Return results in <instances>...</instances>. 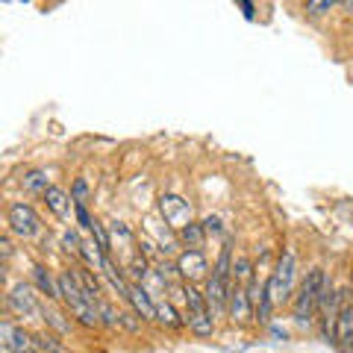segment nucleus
Returning a JSON list of instances; mask_svg holds the SVG:
<instances>
[{
	"label": "nucleus",
	"instance_id": "nucleus-1",
	"mask_svg": "<svg viewBox=\"0 0 353 353\" xmlns=\"http://www.w3.org/2000/svg\"><path fill=\"white\" fill-rule=\"evenodd\" d=\"M59 292H62V301L68 303L71 315L80 321L83 327H97L101 324V312H97V303L88 301V294L83 292L80 280L74 277V271H62L59 274Z\"/></svg>",
	"mask_w": 353,
	"mask_h": 353
},
{
	"label": "nucleus",
	"instance_id": "nucleus-2",
	"mask_svg": "<svg viewBox=\"0 0 353 353\" xmlns=\"http://www.w3.org/2000/svg\"><path fill=\"white\" fill-rule=\"evenodd\" d=\"M324 289H327V277L321 268H312L306 274V280L297 292V301H294V321L297 324H309L315 315V309L321 306V297H324Z\"/></svg>",
	"mask_w": 353,
	"mask_h": 353
},
{
	"label": "nucleus",
	"instance_id": "nucleus-3",
	"mask_svg": "<svg viewBox=\"0 0 353 353\" xmlns=\"http://www.w3.org/2000/svg\"><path fill=\"white\" fill-rule=\"evenodd\" d=\"M185 303H189V330L194 336H212L215 321H212V312H209V303H206V294H201L192 283H185Z\"/></svg>",
	"mask_w": 353,
	"mask_h": 353
},
{
	"label": "nucleus",
	"instance_id": "nucleus-4",
	"mask_svg": "<svg viewBox=\"0 0 353 353\" xmlns=\"http://www.w3.org/2000/svg\"><path fill=\"white\" fill-rule=\"evenodd\" d=\"M292 285H294V250H285L283 256H280V262H277V268H274V274L268 277V294H271V301L274 303L289 301Z\"/></svg>",
	"mask_w": 353,
	"mask_h": 353
},
{
	"label": "nucleus",
	"instance_id": "nucleus-5",
	"mask_svg": "<svg viewBox=\"0 0 353 353\" xmlns=\"http://www.w3.org/2000/svg\"><path fill=\"white\" fill-rule=\"evenodd\" d=\"M6 306H9V312H15L18 318H27V321H39V318H44V306L36 301L32 289L24 283H18V285L9 289Z\"/></svg>",
	"mask_w": 353,
	"mask_h": 353
},
{
	"label": "nucleus",
	"instance_id": "nucleus-6",
	"mask_svg": "<svg viewBox=\"0 0 353 353\" xmlns=\"http://www.w3.org/2000/svg\"><path fill=\"white\" fill-rule=\"evenodd\" d=\"M9 227H12V233L21 236V239H32L41 230L36 209H32L30 203H24V201L9 206Z\"/></svg>",
	"mask_w": 353,
	"mask_h": 353
},
{
	"label": "nucleus",
	"instance_id": "nucleus-7",
	"mask_svg": "<svg viewBox=\"0 0 353 353\" xmlns=\"http://www.w3.org/2000/svg\"><path fill=\"white\" fill-rule=\"evenodd\" d=\"M159 212L165 218V224H171V227H185V224H192V206L189 201H183L180 194H162L159 197Z\"/></svg>",
	"mask_w": 353,
	"mask_h": 353
},
{
	"label": "nucleus",
	"instance_id": "nucleus-8",
	"mask_svg": "<svg viewBox=\"0 0 353 353\" xmlns=\"http://www.w3.org/2000/svg\"><path fill=\"white\" fill-rule=\"evenodd\" d=\"M0 336H3V350L6 353H36V341H32V336L27 333V330L3 321L0 324Z\"/></svg>",
	"mask_w": 353,
	"mask_h": 353
},
{
	"label": "nucleus",
	"instance_id": "nucleus-9",
	"mask_svg": "<svg viewBox=\"0 0 353 353\" xmlns=\"http://www.w3.org/2000/svg\"><path fill=\"white\" fill-rule=\"evenodd\" d=\"M333 345L341 353H353V306L345 303L341 312L336 318V327H333Z\"/></svg>",
	"mask_w": 353,
	"mask_h": 353
},
{
	"label": "nucleus",
	"instance_id": "nucleus-10",
	"mask_svg": "<svg viewBox=\"0 0 353 353\" xmlns=\"http://www.w3.org/2000/svg\"><path fill=\"white\" fill-rule=\"evenodd\" d=\"M127 301H130L132 309H136L139 318H145V321H157V303H153V297L148 294V289L141 283H132L130 285Z\"/></svg>",
	"mask_w": 353,
	"mask_h": 353
},
{
	"label": "nucleus",
	"instance_id": "nucleus-11",
	"mask_svg": "<svg viewBox=\"0 0 353 353\" xmlns=\"http://www.w3.org/2000/svg\"><path fill=\"white\" fill-rule=\"evenodd\" d=\"M176 271H180V277H185V280L203 277L206 256H203L201 250H185V253H180V259H176Z\"/></svg>",
	"mask_w": 353,
	"mask_h": 353
},
{
	"label": "nucleus",
	"instance_id": "nucleus-12",
	"mask_svg": "<svg viewBox=\"0 0 353 353\" xmlns=\"http://www.w3.org/2000/svg\"><path fill=\"white\" fill-rule=\"evenodd\" d=\"M227 312L233 321H248L250 315V297H248V285H233L230 289V301H227Z\"/></svg>",
	"mask_w": 353,
	"mask_h": 353
},
{
	"label": "nucleus",
	"instance_id": "nucleus-13",
	"mask_svg": "<svg viewBox=\"0 0 353 353\" xmlns=\"http://www.w3.org/2000/svg\"><path fill=\"white\" fill-rule=\"evenodd\" d=\"M44 203H48V209L57 218H62V221L71 218V201H68V194H65L59 185H50V189L44 192Z\"/></svg>",
	"mask_w": 353,
	"mask_h": 353
},
{
	"label": "nucleus",
	"instance_id": "nucleus-14",
	"mask_svg": "<svg viewBox=\"0 0 353 353\" xmlns=\"http://www.w3.org/2000/svg\"><path fill=\"white\" fill-rule=\"evenodd\" d=\"M32 283L39 285V292L41 294H48L50 301H59L62 297V292H59V280H53L50 277V271L44 268V265H36V268H32Z\"/></svg>",
	"mask_w": 353,
	"mask_h": 353
},
{
	"label": "nucleus",
	"instance_id": "nucleus-15",
	"mask_svg": "<svg viewBox=\"0 0 353 353\" xmlns=\"http://www.w3.org/2000/svg\"><path fill=\"white\" fill-rule=\"evenodd\" d=\"M80 256L85 259L88 268H94V271H106V265H109V256L97 248V241H83V248H80Z\"/></svg>",
	"mask_w": 353,
	"mask_h": 353
},
{
	"label": "nucleus",
	"instance_id": "nucleus-16",
	"mask_svg": "<svg viewBox=\"0 0 353 353\" xmlns=\"http://www.w3.org/2000/svg\"><path fill=\"white\" fill-rule=\"evenodd\" d=\"M180 236H183L185 245H189V250H201L203 248V239H206V227L197 224V221H192V224H185L180 230Z\"/></svg>",
	"mask_w": 353,
	"mask_h": 353
},
{
	"label": "nucleus",
	"instance_id": "nucleus-17",
	"mask_svg": "<svg viewBox=\"0 0 353 353\" xmlns=\"http://www.w3.org/2000/svg\"><path fill=\"white\" fill-rule=\"evenodd\" d=\"M74 277L80 280L83 292L88 294V301H92V303H101V285H97V280L92 277V274H88V271H74Z\"/></svg>",
	"mask_w": 353,
	"mask_h": 353
},
{
	"label": "nucleus",
	"instance_id": "nucleus-18",
	"mask_svg": "<svg viewBox=\"0 0 353 353\" xmlns=\"http://www.w3.org/2000/svg\"><path fill=\"white\" fill-rule=\"evenodd\" d=\"M233 277H236L239 285H248V283L253 280V262H250L248 256H239V259L233 262Z\"/></svg>",
	"mask_w": 353,
	"mask_h": 353
},
{
	"label": "nucleus",
	"instance_id": "nucleus-19",
	"mask_svg": "<svg viewBox=\"0 0 353 353\" xmlns=\"http://www.w3.org/2000/svg\"><path fill=\"white\" fill-rule=\"evenodd\" d=\"M157 321L165 324V327H183V318L174 312V306L171 303H157Z\"/></svg>",
	"mask_w": 353,
	"mask_h": 353
},
{
	"label": "nucleus",
	"instance_id": "nucleus-20",
	"mask_svg": "<svg viewBox=\"0 0 353 353\" xmlns=\"http://www.w3.org/2000/svg\"><path fill=\"white\" fill-rule=\"evenodd\" d=\"M32 341H36V350L39 353H62L59 339L53 336V333H36V336H32Z\"/></svg>",
	"mask_w": 353,
	"mask_h": 353
},
{
	"label": "nucleus",
	"instance_id": "nucleus-21",
	"mask_svg": "<svg viewBox=\"0 0 353 353\" xmlns=\"http://www.w3.org/2000/svg\"><path fill=\"white\" fill-rule=\"evenodd\" d=\"M24 189L27 192H48L50 189V185H48V174H44V171H32V174H27L24 176Z\"/></svg>",
	"mask_w": 353,
	"mask_h": 353
},
{
	"label": "nucleus",
	"instance_id": "nucleus-22",
	"mask_svg": "<svg viewBox=\"0 0 353 353\" xmlns=\"http://www.w3.org/2000/svg\"><path fill=\"white\" fill-rule=\"evenodd\" d=\"M92 233H94V241H97V248H101L106 256H109V250H112V241H109V233L103 230L101 221H94V227H92Z\"/></svg>",
	"mask_w": 353,
	"mask_h": 353
},
{
	"label": "nucleus",
	"instance_id": "nucleus-23",
	"mask_svg": "<svg viewBox=\"0 0 353 353\" xmlns=\"http://www.w3.org/2000/svg\"><path fill=\"white\" fill-rule=\"evenodd\" d=\"M333 6H336L333 0H309V3H306V12H309V15H324V12H330Z\"/></svg>",
	"mask_w": 353,
	"mask_h": 353
},
{
	"label": "nucleus",
	"instance_id": "nucleus-24",
	"mask_svg": "<svg viewBox=\"0 0 353 353\" xmlns=\"http://www.w3.org/2000/svg\"><path fill=\"white\" fill-rule=\"evenodd\" d=\"M74 212H77V221H80V227H83V230H92V227H94V218L88 215L85 203H74Z\"/></svg>",
	"mask_w": 353,
	"mask_h": 353
},
{
	"label": "nucleus",
	"instance_id": "nucleus-25",
	"mask_svg": "<svg viewBox=\"0 0 353 353\" xmlns=\"http://www.w3.org/2000/svg\"><path fill=\"white\" fill-rule=\"evenodd\" d=\"M62 245H65V250H71V253H80V248H83V241H80V236L74 233V230H68V233L62 236Z\"/></svg>",
	"mask_w": 353,
	"mask_h": 353
},
{
	"label": "nucleus",
	"instance_id": "nucleus-26",
	"mask_svg": "<svg viewBox=\"0 0 353 353\" xmlns=\"http://www.w3.org/2000/svg\"><path fill=\"white\" fill-rule=\"evenodd\" d=\"M130 277L136 280V283L145 280V277H148V262H145V259H136V262H132V265H130Z\"/></svg>",
	"mask_w": 353,
	"mask_h": 353
},
{
	"label": "nucleus",
	"instance_id": "nucleus-27",
	"mask_svg": "<svg viewBox=\"0 0 353 353\" xmlns=\"http://www.w3.org/2000/svg\"><path fill=\"white\" fill-rule=\"evenodd\" d=\"M85 192H88V183L80 176V180L74 183V197H71V201H74V203H85Z\"/></svg>",
	"mask_w": 353,
	"mask_h": 353
},
{
	"label": "nucleus",
	"instance_id": "nucleus-28",
	"mask_svg": "<svg viewBox=\"0 0 353 353\" xmlns=\"http://www.w3.org/2000/svg\"><path fill=\"white\" fill-rule=\"evenodd\" d=\"M203 227H206V233L212 236V233H221V221L218 218H206L203 221Z\"/></svg>",
	"mask_w": 353,
	"mask_h": 353
},
{
	"label": "nucleus",
	"instance_id": "nucleus-29",
	"mask_svg": "<svg viewBox=\"0 0 353 353\" xmlns=\"http://www.w3.org/2000/svg\"><path fill=\"white\" fill-rule=\"evenodd\" d=\"M239 6L245 9V15H248V18H253V3H239Z\"/></svg>",
	"mask_w": 353,
	"mask_h": 353
},
{
	"label": "nucleus",
	"instance_id": "nucleus-30",
	"mask_svg": "<svg viewBox=\"0 0 353 353\" xmlns=\"http://www.w3.org/2000/svg\"><path fill=\"white\" fill-rule=\"evenodd\" d=\"M12 253V245H9V239H3V256H9Z\"/></svg>",
	"mask_w": 353,
	"mask_h": 353
},
{
	"label": "nucleus",
	"instance_id": "nucleus-31",
	"mask_svg": "<svg viewBox=\"0 0 353 353\" xmlns=\"http://www.w3.org/2000/svg\"><path fill=\"white\" fill-rule=\"evenodd\" d=\"M341 6H345V9H350V12H353V0H345V3H341Z\"/></svg>",
	"mask_w": 353,
	"mask_h": 353
}]
</instances>
